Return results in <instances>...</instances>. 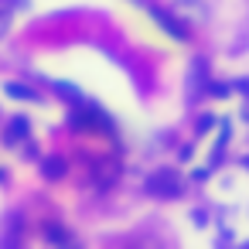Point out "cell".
<instances>
[{
  "label": "cell",
  "instance_id": "6da1fadb",
  "mask_svg": "<svg viewBox=\"0 0 249 249\" xmlns=\"http://www.w3.org/2000/svg\"><path fill=\"white\" fill-rule=\"evenodd\" d=\"M150 191L154 195H164V198H174V195H181V181H178V174L160 171V174L150 178Z\"/></svg>",
  "mask_w": 249,
  "mask_h": 249
},
{
  "label": "cell",
  "instance_id": "7a4b0ae2",
  "mask_svg": "<svg viewBox=\"0 0 249 249\" xmlns=\"http://www.w3.org/2000/svg\"><path fill=\"white\" fill-rule=\"evenodd\" d=\"M45 171H48L52 178H58V174H62V164H58V160H55V164H45Z\"/></svg>",
  "mask_w": 249,
  "mask_h": 249
}]
</instances>
